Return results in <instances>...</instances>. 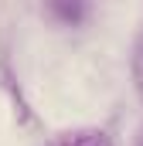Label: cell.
<instances>
[{"label":"cell","instance_id":"1","mask_svg":"<svg viewBox=\"0 0 143 146\" xmlns=\"http://www.w3.org/2000/svg\"><path fill=\"white\" fill-rule=\"evenodd\" d=\"M48 146H112V139L99 126H78V129H68V133H58Z\"/></svg>","mask_w":143,"mask_h":146},{"label":"cell","instance_id":"2","mask_svg":"<svg viewBox=\"0 0 143 146\" xmlns=\"http://www.w3.org/2000/svg\"><path fill=\"white\" fill-rule=\"evenodd\" d=\"M48 14H55L58 21H65V24H82L85 17H89V7L85 3H48Z\"/></svg>","mask_w":143,"mask_h":146},{"label":"cell","instance_id":"3","mask_svg":"<svg viewBox=\"0 0 143 146\" xmlns=\"http://www.w3.org/2000/svg\"><path fill=\"white\" fill-rule=\"evenodd\" d=\"M133 82H136V92L143 99V31L136 37V48H133Z\"/></svg>","mask_w":143,"mask_h":146},{"label":"cell","instance_id":"4","mask_svg":"<svg viewBox=\"0 0 143 146\" xmlns=\"http://www.w3.org/2000/svg\"><path fill=\"white\" fill-rule=\"evenodd\" d=\"M136 146H143V133H140V139H136Z\"/></svg>","mask_w":143,"mask_h":146}]
</instances>
